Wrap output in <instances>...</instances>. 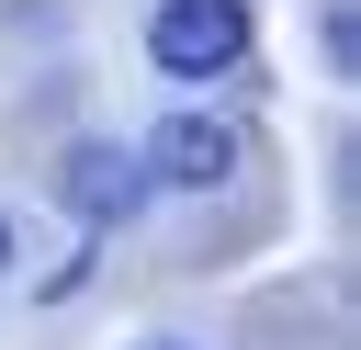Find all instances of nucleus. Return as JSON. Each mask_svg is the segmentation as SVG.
I'll return each mask as SVG.
<instances>
[{"label":"nucleus","instance_id":"f257e3e1","mask_svg":"<svg viewBox=\"0 0 361 350\" xmlns=\"http://www.w3.org/2000/svg\"><path fill=\"white\" fill-rule=\"evenodd\" d=\"M147 56L169 79H226L248 56V0H158L147 11Z\"/></svg>","mask_w":361,"mask_h":350},{"label":"nucleus","instance_id":"f03ea898","mask_svg":"<svg viewBox=\"0 0 361 350\" xmlns=\"http://www.w3.org/2000/svg\"><path fill=\"white\" fill-rule=\"evenodd\" d=\"M237 158H248V147H237V124H226V113H169V124L147 135V158H135V169H147L158 192H214V181H237Z\"/></svg>","mask_w":361,"mask_h":350},{"label":"nucleus","instance_id":"7ed1b4c3","mask_svg":"<svg viewBox=\"0 0 361 350\" xmlns=\"http://www.w3.org/2000/svg\"><path fill=\"white\" fill-rule=\"evenodd\" d=\"M56 192H68V215L102 237V226H124V215L147 203V169H135L124 147H102V135H90V147H68V158H56Z\"/></svg>","mask_w":361,"mask_h":350},{"label":"nucleus","instance_id":"20e7f679","mask_svg":"<svg viewBox=\"0 0 361 350\" xmlns=\"http://www.w3.org/2000/svg\"><path fill=\"white\" fill-rule=\"evenodd\" d=\"M0 271H11V226H0Z\"/></svg>","mask_w":361,"mask_h":350},{"label":"nucleus","instance_id":"39448f33","mask_svg":"<svg viewBox=\"0 0 361 350\" xmlns=\"http://www.w3.org/2000/svg\"><path fill=\"white\" fill-rule=\"evenodd\" d=\"M135 350H180V339H135Z\"/></svg>","mask_w":361,"mask_h":350}]
</instances>
